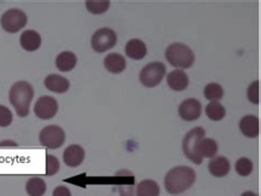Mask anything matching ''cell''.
Segmentation results:
<instances>
[{
	"label": "cell",
	"mask_w": 261,
	"mask_h": 196,
	"mask_svg": "<svg viewBox=\"0 0 261 196\" xmlns=\"http://www.w3.org/2000/svg\"><path fill=\"white\" fill-rule=\"evenodd\" d=\"M196 180V173L190 166L180 165L170 170L164 179V185L168 193L178 195L194 184Z\"/></svg>",
	"instance_id": "6da1fadb"
},
{
	"label": "cell",
	"mask_w": 261,
	"mask_h": 196,
	"mask_svg": "<svg viewBox=\"0 0 261 196\" xmlns=\"http://www.w3.org/2000/svg\"><path fill=\"white\" fill-rule=\"evenodd\" d=\"M34 96V90L31 84L24 80L16 82L9 92V100L19 117H27L30 111V105Z\"/></svg>",
	"instance_id": "7a4b0ae2"
},
{
	"label": "cell",
	"mask_w": 261,
	"mask_h": 196,
	"mask_svg": "<svg viewBox=\"0 0 261 196\" xmlns=\"http://www.w3.org/2000/svg\"><path fill=\"white\" fill-rule=\"evenodd\" d=\"M166 59L171 65L180 69H190L195 61L193 51L183 43H173L168 46Z\"/></svg>",
	"instance_id": "3957f363"
},
{
	"label": "cell",
	"mask_w": 261,
	"mask_h": 196,
	"mask_svg": "<svg viewBox=\"0 0 261 196\" xmlns=\"http://www.w3.org/2000/svg\"><path fill=\"white\" fill-rule=\"evenodd\" d=\"M205 136V130L202 127H196L194 129L190 130L187 136L183 139V152L187 155V158L193 162V163L200 165L202 164L203 159L198 157L196 152V146L198 141L203 139Z\"/></svg>",
	"instance_id": "277c9868"
},
{
	"label": "cell",
	"mask_w": 261,
	"mask_h": 196,
	"mask_svg": "<svg viewBox=\"0 0 261 196\" xmlns=\"http://www.w3.org/2000/svg\"><path fill=\"white\" fill-rule=\"evenodd\" d=\"M167 73V67L161 62L147 64L140 72V82L146 87H155L161 83Z\"/></svg>",
	"instance_id": "5b68a950"
},
{
	"label": "cell",
	"mask_w": 261,
	"mask_h": 196,
	"mask_svg": "<svg viewBox=\"0 0 261 196\" xmlns=\"http://www.w3.org/2000/svg\"><path fill=\"white\" fill-rule=\"evenodd\" d=\"M28 23V17L20 9L7 10L0 19V24L6 32L17 33Z\"/></svg>",
	"instance_id": "8992f818"
},
{
	"label": "cell",
	"mask_w": 261,
	"mask_h": 196,
	"mask_svg": "<svg viewBox=\"0 0 261 196\" xmlns=\"http://www.w3.org/2000/svg\"><path fill=\"white\" fill-rule=\"evenodd\" d=\"M117 43L116 32L109 28H101L96 31L92 37V46L93 49L102 53L113 49Z\"/></svg>",
	"instance_id": "52a82bcc"
},
{
	"label": "cell",
	"mask_w": 261,
	"mask_h": 196,
	"mask_svg": "<svg viewBox=\"0 0 261 196\" xmlns=\"http://www.w3.org/2000/svg\"><path fill=\"white\" fill-rule=\"evenodd\" d=\"M65 141V132L59 126H46L40 132V143L49 149H58Z\"/></svg>",
	"instance_id": "ba28073f"
},
{
	"label": "cell",
	"mask_w": 261,
	"mask_h": 196,
	"mask_svg": "<svg viewBox=\"0 0 261 196\" xmlns=\"http://www.w3.org/2000/svg\"><path fill=\"white\" fill-rule=\"evenodd\" d=\"M59 110V104L51 96H42L38 99L34 106V114L40 119L47 120L56 116Z\"/></svg>",
	"instance_id": "9c48e42d"
},
{
	"label": "cell",
	"mask_w": 261,
	"mask_h": 196,
	"mask_svg": "<svg viewBox=\"0 0 261 196\" xmlns=\"http://www.w3.org/2000/svg\"><path fill=\"white\" fill-rule=\"evenodd\" d=\"M178 115L185 121H194L201 117L202 104L195 98L184 100L178 107Z\"/></svg>",
	"instance_id": "30bf717a"
},
{
	"label": "cell",
	"mask_w": 261,
	"mask_h": 196,
	"mask_svg": "<svg viewBox=\"0 0 261 196\" xmlns=\"http://www.w3.org/2000/svg\"><path fill=\"white\" fill-rule=\"evenodd\" d=\"M85 158V151L84 149L79 145H72L68 146L63 154L64 163L67 166L76 167L82 164V162L84 161Z\"/></svg>",
	"instance_id": "8fae6325"
},
{
	"label": "cell",
	"mask_w": 261,
	"mask_h": 196,
	"mask_svg": "<svg viewBox=\"0 0 261 196\" xmlns=\"http://www.w3.org/2000/svg\"><path fill=\"white\" fill-rule=\"evenodd\" d=\"M44 85L49 91L58 94L66 93L70 89V82L68 79L58 75V74H50L44 79Z\"/></svg>",
	"instance_id": "7c38bea8"
},
{
	"label": "cell",
	"mask_w": 261,
	"mask_h": 196,
	"mask_svg": "<svg viewBox=\"0 0 261 196\" xmlns=\"http://www.w3.org/2000/svg\"><path fill=\"white\" fill-rule=\"evenodd\" d=\"M167 83L172 91L182 92L189 86V76L182 70H174L169 73Z\"/></svg>",
	"instance_id": "4fadbf2b"
},
{
	"label": "cell",
	"mask_w": 261,
	"mask_h": 196,
	"mask_svg": "<svg viewBox=\"0 0 261 196\" xmlns=\"http://www.w3.org/2000/svg\"><path fill=\"white\" fill-rule=\"evenodd\" d=\"M240 131L248 138H256L259 134V119L253 115H248L242 118L239 123Z\"/></svg>",
	"instance_id": "5bb4252c"
},
{
	"label": "cell",
	"mask_w": 261,
	"mask_h": 196,
	"mask_svg": "<svg viewBox=\"0 0 261 196\" xmlns=\"http://www.w3.org/2000/svg\"><path fill=\"white\" fill-rule=\"evenodd\" d=\"M41 42H42L41 36L34 30H27L20 37V44L28 52L37 51L41 46Z\"/></svg>",
	"instance_id": "9a60e30c"
},
{
	"label": "cell",
	"mask_w": 261,
	"mask_h": 196,
	"mask_svg": "<svg viewBox=\"0 0 261 196\" xmlns=\"http://www.w3.org/2000/svg\"><path fill=\"white\" fill-rule=\"evenodd\" d=\"M208 170L215 178H224L230 171L229 161L225 157H216L212 159L208 164Z\"/></svg>",
	"instance_id": "2e32d148"
},
{
	"label": "cell",
	"mask_w": 261,
	"mask_h": 196,
	"mask_svg": "<svg viewBox=\"0 0 261 196\" xmlns=\"http://www.w3.org/2000/svg\"><path fill=\"white\" fill-rule=\"evenodd\" d=\"M104 65L108 72L119 74L126 69V60L119 53H111L105 58Z\"/></svg>",
	"instance_id": "e0dca14e"
},
{
	"label": "cell",
	"mask_w": 261,
	"mask_h": 196,
	"mask_svg": "<svg viewBox=\"0 0 261 196\" xmlns=\"http://www.w3.org/2000/svg\"><path fill=\"white\" fill-rule=\"evenodd\" d=\"M218 151L217 143L214 139L203 138L196 146V152L200 158H214Z\"/></svg>",
	"instance_id": "ac0fdd59"
},
{
	"label": "cell",
	"mask_w": 261,
	"mask_h": 196,
	"mask_svg": "<svg viewBox=\"0 0 261 196\" xmlns=\"http://www.w3.org/2000/svg\"><path fill=\"white\" fill-rule=\"evenodd\" d=\"M126 54L133 60H142L147 55V46L139 39H133L126 44Z\"/></svg>",
	"instance_id": "d6986e66"
},
{
	"label": "cell",
	"mask_w": 261,
	"mask_h": 196,
	"mask_svg": "<svg viewBox=\"0 0 261 196\" xmlns=\"http://www.w3.org/2000/svg\"><path fill=\"white\" fill-rule=\"evenodd\" d=\"M76 63H77L76 55L70 51L60 53L56 60L58 70L61 72H71L75 67V65H76Z\"/></svg>",
	"instance_id": "ffe728a7"
},
{
	"label": "cell",
	"mask_w": 261,
	"mask_h": 196,
	"mask_svg": "<svg viewBox=\"0 0 261 196\" xmlns=\"http://www.w3.org/2000/svg\"><path fill=\"white\" fill-rule=\"evenodd\" d=\"M160 186L153 180H145L137 185V196H159Z\"/></svg>",
	"instance_id": "44dd1931"
},
{
	"label": "cell",
	"mask_w": 261,
	"mask_h": 196,
	"mask_svg": "<svg viewBox=\"0 0 261 196\" xmlns=\"http://www.w3.org/2000/svg\"><path fill=\"white\" fill-rule=\"evenodd\" d=\"M25 191L29 196H43L46 191V184L43 179L32 178L25 184Z\"/></svg>",
	"instance_id": "7402d4cb"
},
{
	"label": "cell",
	"mask_w": 261,
	"mask_h": 196,
	"mask_svg": "<svg viewBox=\"0 0 261 196\" xmlns=\"http://www.w3.org/2000/svg\"><path fill=\"white\" fill-rule=\"evenodd\" d=\"M205 111L206 115H207V117L214 121L222 120L226 115V109L224 106L221 103H218V101H211V103L206 106Z\"/></svg>",
	"instance_id": "603a6c76"
},
{
	"label": "cell",
	"mask_w": 261,
	"mask_h": 196,
	"mask_svg": "<svg viewBox=\"0 0 261 196\" xmlns=\"http://www.w3.org/2000/svg\"><path fill=\"white\" fill-rule=\"evenodd\" d=\"M204 95L211 101H218L224 95L223 87L217 83H210L205 86Z\"/></svg>",
	"instance_id": "cb8c5ba5"
},
{
	"label": "cell",
	"mask_w": 261,
	"mask_h": 196,
	"mask_svg": "<svg viewBox=\"0 0 261 196\" xmlns=\"http://www.w3.org/2000/svg\"><path fill=\"white\" fill-rule=\"evenodd\" d=\"M86 8L87 10L94 13V15H101V13L106 12L111 6V2L108 0H101V2H95V0H87L86 2Z\"/></svg>",
	"instance_id": "d4e9b609"
},
{
	"label": "cell",
	"mask_w": 261,
	"mask_h": 196,
	"mask_svg": "<svg viewBox=\"0 0 261 196\" xmlns=\"http://www.w3.org/2000/svg\"><path fill=\"white\" fill-rule=\"evenodd\" d=\"M253 170L252 162L247 158H240L236 162V172L242 177H248Z\"/></svg>",
	"instance_id": "484cf974"
},
{
	"label": "cell",
	"mask_w": 261,
	"mask_h": 196,
	"mask_svg": "<svg viewBox=\"0 0 261 196\" xmlns=\"http://www.w3.org/2000/svg\"><path fill=\"white\" fill-rule=\"evenodd\" d=\"M60 170V162L57 157L47 154L46 155V175H54Z\"/></svg>",
	"instance_id": "4316f807"
},
{
	"label": "cell",
	"mask_w": 261,
	"mask_h": 196,
	"mask_svg": "<svg viewBox=\"0 0 261 196\" xmlns=\"http://www.w3.org/2000/svg\"><path fill=\"white\" fill-rule=\"evenodd\" d=\"M247 97L252 104H259V82H252L247 90Z\"/></svg>",
	"instance_id": "83f0119b"
},
{
	"label": "cell",
	"mask_w": 261,
	"mask_h": 196,
	"mask_svg": "<svg viewBox=\"0 0 261 196\" xmlns=\"http://www.w3.org/2000/svg\"><path fill=\"white\" fill-rule=\"evenodd\" d=\"M12 123V113L4 105H0V127H8Z\"/></svg>",
	"instance_id": "f1b7e54d"
},
{
	"label": "cell",
	"mask_w": 261,
	"mask_h": 196,
	"mask_svg": "<svg viewBox=\"0 0 261 196\" xmlns=\"http://www.w3.org/2000/svg\"><path fill=\"white\" fill-rule=\"evenodd\" d=\"M53 196H72L71 191L68 190L66 186H58L56 190L53 191Z\"/></svg>",
	"instance_id": "f546056e"
},
{
	"label": "cell",
	"mask_w": 261,
	"mask_h": 196,
	"mask_svg": "<svg viewBox=\"0 0 261 196\" xmlns=\"http://www.w3.org/2000/svg\"><path fill=\"white\" fill-rule=\"evenodd\" d=\"M120 194H121V196H135L133 185L121 186L120 187Z\"/></svg>",
	"instance_id": "4dcf8cb0"
},
{
	"label": "cell",
	"mask_w": 261,
	"mask_h": 196,
	"mask_svg": "<svg viewBox=\"0 0 261 196\" xmlns=\"http://www.w3.org/2000/svg\"><path fill=\"white\" fill-rule=\"evenodd\" d=\"M242 196H258L256 193H253V192H250V191H248V192H245V193H243V195Z\"/></svg>",
	"instance_id": "1f68e13d"
}]
</instances>
